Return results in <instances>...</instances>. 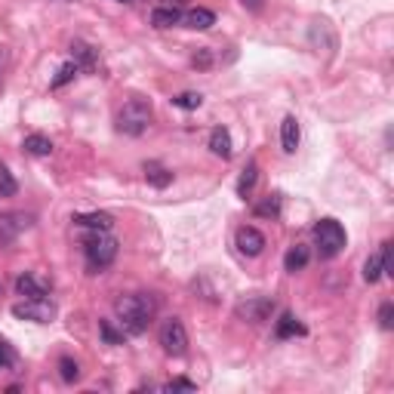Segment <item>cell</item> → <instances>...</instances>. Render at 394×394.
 <instances>
[{
  "label": "cell",
  "mask_w": 394,
  "mask_h": 394,
  "mask_svg": "<svg viewBox=\"0 0 394 394\" xmlns=\"http://www.w3.org/2000/svg\"><path fill=\"white\" fill-rule=\"evenodd\" d=\"M114 314H118V323L123 333L139 336L142 330H148V323L157 314V299L151 293H127L114 302Z\"/></svg>",
  "instance_id": "6da1fadb"
},
{
  "label": "cell",
  "mask_w": 394,
  "mask_h": 394,
  "mask_svg": "<svg viewBox=\"0 0 394 394\" xmlns=\"http://www.w3.org/2000/svg\"><path fill=\"white\" fill-rule=\"evenodd\" d=\"M151 102L142 96H133L123 102V108L118 111V129L123 136H142L151 123Z\"/></svg>",
  "instance_id": "7a4b0ae2"
},
{
  "label": "cell",
  "mask_w": 394,
  "mask_h": 394,
  "mask_svg": "<svg viewBox=\"0 0 394 394\" xmlns=\"http://www.w3.org/2000/svg\"><path fill=\"white\" fill-rule=\"evenodd\" d=\"M345 228L339 225L336 219H321L318 225H314V244H318V253L321 259H333L339 253L345 250Z\"/></svg>",
  "instance_id": "3957f363"
},
{
  "label": "cell",
  "mask_w": 394,
  "mask_h": 394,
  "mask_svg": "<svg viewBox=\"0 0 394 394\" xmlns=\"http://www.w3.org/2000/svg\"><path fill=\"white\" fill-rule=\"evenodd\" d=\"M83 250H87L90 268H108L118 259V241L108 231H92L87 241H83Z\"/></svg>",
  "instance_id": "277c9868"
},
{
  "label": "cell",
  "mask_w": 394,
  "mask_h": 394,
  "mask_svg": "<svg viewBox=\"0 0 394 394\" xmlns=\"http://www.w3.org/2000/svg\"><path fill=\"white\" fill-rule=\"evenodd\" d=\"M274 299L272 296H246V299H241V302L234 305V314L241 321H246V323H262V321H268L274 314Z\"/></svg>",
  "instance_id": "5b68a950"
},
{
  "label": "cell",
  "mask_w": 394,
  "mask_h": 394,
  "mask_svg": "<svg viewBox=\"0 0 394 394\" xmlns=\"http://www.w3.org/2000/svg\"><path fill=\"white\" fill-rule=\"evenodd\" d=\"M157 339H160V345H164V351L173 354V358H182V354L188 351V333H185L179 318H167L160 323Z\"/></svg>",
  "instance_id": "8992f818"
},
{
  "label": "cell",
  "mask_w": 394,
  "mask_h": 394,
  "mask_svg": "<svg viewBox=\"0 0 394 394\" xmlns=\"http://www.w3.org/2000/svg\"><path fill=\"white\" fill-rule=\"evenodd\" d=\"M13 314L19 321H34V323H52L56 321V305L50 299H25V302L13 305Z\"/></svg>",
  "instance_id": "52a82bcc"
},
{
  "label": "cell",
  "mask_w": 394,
  "mask_h": 394,
  "mask_svg": "<svg viewBox=\"0 0 394 394\" xmlns=\"http://www.w3.org/2000/svg\"><path fill=\"white\" fill-rule=\"evenodd\" d=\"M234 246L244 253V256L256 259V256H262V250H265V234L256 228H250V225H244V228H237V234H234Z\"/></svg>",
  "instance_id": "ba28073f"
},
{
  "label": "cell",
  "mask_w": 394,
  "mask_h": 394,
  "mask_svg": "<svg viewBox=\"0 0 394 394\" xmlns=\"http://www.w3.org/2000/svg\"><path fill=\"white\" fill-rule=\"evenodd\" d=\"M25 228H31V216H25V213H3L0 216V241H13L19 231H25Z\"/></svg>",
  "instance_id": "9c48e42d"
},
{
  "label": "cell",
  "mask_w": 394,
  "mask_h": 394,
  "mask_svg": "<svg viewBox=\"0 0 394 394\" xmlns=\"http://www.w3.org/2000/svg\"><path fill=\"white\" fill-rule=\"evenodd\" d=\"M182 22H185V28H191V31H206L216 25V13L204 10V6H195V10L182 13Z\"/></svg>",
  "instance_id": "30bf717a"
},
{
  "label": "cell",
  "mask_w": 394,
  "mask_h": 394,
  "mask_svg": "<svg viewBox=\"0 0 394 394\" xmlns=\"http://www.w3.org/2000/svg\"><path fill=\"white\" fill-rule=\"evenodd\" d=\"M179 22H182V10H179V6H173V3L154 6V13H151V25L154 28H173V25H179Z\"/></svg>",
  "instance_id": "8fae6325"
},
{
  "label": "cell",
  "mask_w": 394,
  "mask_h": 394,
  "mask_svg": "<svg viewBox=\"0 0 394 394\" xmlns=\"http://www.w3.org/2000/svg\"><path fill=\"white\" fill-rule=\"evenodd\" d=\"M210 151L216 154V157H222V160H228V157H231L234 145H231V133H228L225 127H216L213 133H210Z\"/></svg>",
  "instance_id": "7c38bea8"
},
{
  "label": "cell",
  "mask_w": 394,
  "mask_h": 394,
  "mask_svg": "<svg viewBox=\"0 0 394 394\" xmlns=\"http://www.w3.org/2000/svg\"><path fill=\"white\" fill-rule=\"evenodd\" d=\"M96 59H99V52L92 50L90 43H83V41L71 43V62L77 68H87V71H92V68H96Z\"/></svg>",
  "instance_id": "4fadbf2b"
},
{
  "label": "cell",
  "mask_w": 394,
  "mask_h": 394,
  "mask_svg": "<svg viewBox=\"0 0 394 394\" xmlns=\"http://www.w3.org/2000/svg\"><path fill=\"white\" fill-rule=\"evenodd\" d=\"M74 222H77L80 228L111 231V225H114V216H111V213H83V216H74Z\"/></svg>",
  "instance_id": "5bb4252c"
},
{
  "label": "cell",
  "mask_w": 394,
  "mask_h": 394,
  "mask_svg": "<svg viewBox=\"0 0 394 394\" xmlns=\"http://www.w3.org/2000/svg\"><path fill=\"white\" fill-rule=\"evenodd\" d=\"M308 259H311L308 246L305 244H296V246H290L287 256H283V268H287L290 274H296V272H302V268L308 265Z\"/></svg>",
  "instance_id": "9a60e30c"
},
{
  "label": "cell",
  "mask_w": 394,
  "mask_h": 394,
  "mask_svg": "<svg viewBox=\"0 0 394 394\" xmlns=\"http://www.w3.org/2000/svg\"><path fill=\"white\" fill-rule=\"evenodd\" d=\"M281 145L287 154H296V148H299V120L293 114L283 118V123H281Z\"/></svg>",
  "instance_id": "2e32d148"
},
{
  "label": "cell",
  "mask_w": 394,
  "mask_h": 394,
  "mask_svg": "<svg viewBox=\"0 0 394 394\" xmlns=\"http://www.w3.org/2000/svg\"><path fill=\"white\" fill-rule=\"evenodd\" d=\"M15 293H19V296H25V299H43L46 296V287L37 281V277L19 274V277H15Z\"/></svg>",
  "instance_id": "e0dca14e"
},
{
  "label": "cell",
  "mask_w": 394,
  "mask_h": 394,
  "mask_svg": "<svg viewBox=\"0 0 394 394\" xmlns=\"http://www.w3.org/2000/svg\"><path fill=\"white\" fill-rule=\"evenodd\" d=\"M256 179H259V167H256V160H250V164L244 167L241 179H237V195H241L244 200L253 195V188H256Z\"/></svg>",
  "instance_id": "ac0fdd59"
},
{
  "label": "cell",
  "mask_w": 394,
  "mask_h": 394,
  "mask_svg": "<svg viewBox=\"0 0 394 394\" xmlns=\"http://www.w3.org/2000/svg\"><path fill=\"white\" fill-rule=\"evenodd\" d=\"M22 148H25L28 154H34V157H46V154H52V142L41 133H31V136H25Z\"/></svg>",
  "instance_id": "d6986e66"
},
{
  "label": "cell",
  "mask_w": 394,
  "mask_h": 394,
  "mask_svg": "<svg viewBox=\"0 0 394 394\" xmlns=\"http://www.w3.org/2000/svg\"><path fill=\"white\" fill-rule=\"evenodd\" d=\"M145 179H148V185H154V188H167V185L173 182V173L151 160V164H145Z\"/></svg>",
  "instance_id": "ffe728a7"
},
{
  "label": "cell",
  "mask_w": 394,
  "mask_h": 394,
  "mask_svg": "<svg viewBox=\"0 0 394 394\" xmlns=\"http://www.w3.org/2000/svg\"><path fill=\"white\" fill-rule=\"evenodd\" d=\"M290 336H305V327L293 314H281V321H277V339H290Z\"/></svg>",
  "instance_id": "44dd1931"
},
{
  "label": "cell",
  "mask_w": 394,
  "mask_h": 394,
  "mask_svg": "<svg viewBox=\"0 0 394 394\" xmlns=\"http://www.w3.org/2000/svg\"><path fill=\"white\" fill-rule=\"evenodd\" d=\"M15 191H19V182L13 179L10 167L0 164V197H15Z\"/></svg>",
  "instance_id": "7402d4cb"
},
{
  "label": "cell",
  "mask_w": 394,
  "mask_h": 394,
  "mask_svg": "<svg viewBox=\"0 0 394 394\" xmlns=\"http://www.w3.org/2000/svg\"><path fill=\"white\" fill-rule=\"evenodd\" d=\"M256 216H265V219H277V216H281V195H268V197L256 206Z\"/></svg>",
  "instance_id": "603a6c76"
},
{
  "label": "cell",
  "mask_w": 394,
  "mask_h": 394,
  "mask_svg": "<svg viewBox=\"0 0 394 394\" xmlns=\"http://www.w3.org/2000/svg\"><path fill=\"white\" fill-rule=\"evenodd\" d=\"M59 376H62V382L74 385L77 379H80V367H77V360L62 358V360H59Z\"/></svg>",
  "instance_id": "cb8c5ba5"
},
{
  "label": "cell",
  "mask_w": 394,
  "mask_h": 394,
  "mask_svg": "<svg viewBox=\"0 0 394 394\" xmlns=\"http://www.w3.org/2000/svg\"><path fill=\"white\" fill-rule=\"evenodd\" d=\"M382 274H385L382 253H379V256H370V259H367V265H364V281H367V283H376Z\"/></svg>",
  "instance_id": "d4e9b609"
},
{
  "label": "cell",
  "mask_w": 394,
  "mask_h": 394,
  "mask_svg": "<svg viewBox=\"0 0 394 394\" xmlns=\"http://www.w3.org/2000/svg\"><path fill=\"white\" fill-rule=\"evenodd\" d=\"M200 102H204V96H200V92H179V96L173 99V105L185 108V111H195V108H200Z\"/></svg>",
  "instance_id": "484cf974"
},
{
  "label": "cell",
  "mask_w": 394,
  "mask_h": 394,
  "mask_svg": "<svg viewBox=\"0 0 394 394\" xmlns=\"http://www.w3.org/2000/svg\"><path fill=\"white\" fill-rule=\"evenodd\" d=\"M77 71H80V68H77L74 62H65V65L59 68V74L52 77V90H59V87H65L68 80H74V74H77Z\"/></svg>",
  "instance_id": "4316f807"
},
{
  "label": "cell",
  "mask_w": 394,
  "mask_h": 394,
  "mask_svg": "<svg viewBox=\"0 0 394 394\" xmlns=\"http://www.w3.org/2000/svg\"><path fill=\"white\" fill-rule=\"evenodd\" d=\"M99 333H102V339L108 345H120L123 342V330L118 333V330L111 327V321H99Z\"/></svg>",
  "instance_id": "83f0119b"
},
{
  "label": "cell",
  "mask_w": 394,
  "mask_h": 394,
  "mask_svg": "<svg viewBox=\"0 0 394 394\" xmlns=\"http://www.w3.org/2000/svg\"><path fill=\"white\" fill-rule=\"evenodd\" d=\"M15 364V351H13V345L6 342V339H0V373L3 370H10Z\"/></svg>",
  "instance_id": "f1b7e54d"
},
{
  "label": "cell",
  "mask_w": 394,
  "mask_h": 394,
  "mask_svg": "<svg viewBox=\"0 0 394 394\" xmlns=\"http://www.w3.org/2000/svg\"><path fill=\"white\" fill-rule=\"evenodd\" d=\"M379 327H382V330H391V327H394V305H391V302H385V305L379 308Z\"/></svg>",
  "instance_id": "f546056e"
},
{
  "label": "cell",
  "mask_w": 394,
  "mask_h": 394,
  "mask_svg": "<svg viewBox=\"0 0 394 394\" xmlns=\"http://www.w3.org/2000/svg\"><path fill=\"white\" fill-rule=\"evenodd\" d=\"M191 65H195V68H210V65H213L210 50H197V52H195V59H191Z\"/></svg>",
  "instance_id": "4dcf8cb0"
},
{
  "label": "cell",
  "mask_w": 394,
  "mask_h": 394,
  "mask_svg": "<svg viewBox=\"0 0 394 394\" xmlns=\"http://www.w3.org/2000/svg\"><path fill=\"white\" fill-rule=\"evenodd\" d=\"M167 388H169V391H176V388H182V391H195L197 385H195V382H188V379H173V382L167 385Z\"/></svg>",
  "instance_id": "1f68e13d"
},
{
  "label": "cell",
  "mask_w": 394,
  "mask_h": 394,
  "mask_svg": "<svg viewBox=\"0 0 394 394\" xmlns=\"http://www.w3.org/2000/svg\"><path fill=\"white\" fill-rule=\"evenodd\" d=\"M241 3L246 6V10H250V13H259L262 10V6H265L268 3V0H241Z\"/></svg>",
  "instance_id": "d6a6232c"
},
{
  "label": "cell",
  "mask_w": 394,
  "mask_h": 394,
  "mask_svg": "<svg viewBox=\"0 0 394 394\" xmlns=\"http://www.w3.org/2000/svg\"><path fill=\"white\" fill-rule=\"evenodd\" d=\"M120 3H129V0H120Z\"/></svg>",
  "instance_id": "836d02e7"
}]
</instances>
